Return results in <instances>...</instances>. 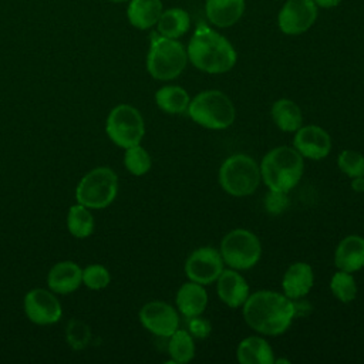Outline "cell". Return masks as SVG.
I'll use <instances>...</instances> for the list:
<instances>
[{"label":"cell","mask_w":364,"mask_h":364,"mask_svg":"<svg viewBox=\"0 0 364 364\" xmlns=\"http://www.w3.org/2000/svg\"><path fill=\"white\" fill-rule=\"evenodd\" d=\"M243 317L247 326L266 336L284 333L296 317L293 300L273 290H259L249 294L243 303Z\"/></svg>","instance_id":"6da1fadb"},{"label":"cell","mask_w":364,"mask_h":364,"mask_svg":"<svg viewBox=\"0 0 364 364\" xmlns=\"http://www.w3.org/2000/svg\"><path fill=\"white\" fill-rule=\"evenodd\" d=\"M188 58L200 71L222 74L236 64V51L222 34L199 23L188 44Z\"/></svg>","instance_id":"7a4b0ae2"},{"label":"cell","mask_w":364,"mask_h":364,"mask_svg":"<svg viewBox=\"0 0 364 364\" xmlns=\"http://www.w3.org/2000/svg\"><path fill=\"white\" fill-rule=\"evenodd\" d=\"M303 156L296 148L276 146L262 159L260 175L264 185L272 191L289 192L303 175Z\"/></svg>","instance_id":"3957f363"},{"label":"cell","mask_w":364,"mask_h":364,"mask_svg":"<svg viewBox=\"0 0 364 364\" xmlns=\"http://www.w3.org/2000/svg\"><path fill=\"white\" fill-rule=\"evenodd\" d=\"M186 63L188 53L178 40L164 37L158 31L151 34L146 70L155 80L176 78L185 70Z\"/></svg>","instance_id":"277c9868"},{"label":"cell","mask_w":364,"mask_h":364,"mask_svg":"<svg viewBox=\"0 0 364 364\" xmlns=\"http://www.w3.org/2000/svg\"><path fill=\"white\" fill-rule=\"evenodd\" d=\"M188 114L203 128L225 129L233 124L236 109L226 94L219 90H206L191 100Z\"/></svg>","instance_id":"5b68a950"},{"label":"cell","mask_w":364,"mask_h":364,"mask_svg":"<svg viewBox=\"0 0 364 364\" xmlns=\"http://www.w3.org/2000/svg\"><path fill=\"white\" fill-rule=\"evenodd\" d=\"M260 179V166L246 154L228 156L219 169V183L232 196L252 195Z\"/></svg>","instance_id":"8992f818"},{"label":"cell","mask_w":364,"mask_h":364,"mask_svg":"<svg viewBox=\"0 0 364 364\" xmlns=\"http://www.w3.org/2000/svg\"><path fill=\"white\" fill-rule=\"evenodd\" d=\"M118 192V176L108 166H98L85 173L75 188V199L88 209H104Z\"/></svg>","instance_id":"52a82bcc"},{"label":"cell","mask_w":364,"mask_h":364,"mask_svg":"<svg viewBox=\"0 0 364 364\" xmlns=\"http://www.w3.org/2000/svg\"><path fill=\"white\" fill-rule=\"evenodd\" d=\"M219 252L229 267L235 270H246L259 262L262 245L255 233L239 228L225 235Z\"/></svg>","instance_id":"ba28073f"},{"label":"cell","mask_w":364,"mask_h":364,"mask_svg":"<svg viewBox=\"0 0 364 364\" xmlns=\"http://www.w3.org/2000/svg\"><path fill=\"white\" fill-rule=\"evenodd\" d=\"M105 131L115 145L129 148L142 141L145 125L141 112L135 107L119 104L108 114Z\"/></svg>","instance_id":"9c48e42d"},{"label":"cell","mask_w":364,"mask_h":364,"mask_svg":"<svg viewBox=\"0 0 364 364\" xmlns=\"http://www.w3.org/2000/svg\"><path fill=\"white\" fill-rule=\"evenodd\" d=\"M223 259L219 250L203 246L193 250L185 262V274L191 282L210 284L218 280L223 270Z\"/></svg>","instance_id":"30bf717a"},{"label":"cell","mask_w":364,"mask_h":364,"mask_svg":"<svg viewBox=\"0 0 364 364\" xmlns=\"http://www.w3.org/2000/svg\"><path fill=\"white\" fill-rule=\"evenodd\" d=\"M317 18V4L313 0H287L279 11V28L289 36L307 31Z\"/></svg>","instance_id":"8fae6325"},{"label":"cell","mask_w":364,"mask_h":364,"mask_svg":"<svg viewBox=\"0 0 364 364\" xmlns=\"http://www.w3.org/2000/svg\"><path fill=\"white\" fill-rule=\"evenodd\" d=\"M24 311L34 324H54L61 318L63 310L57 297L46 289H33L24 297Z\"/></svg>","instance_id":"7c38bea8"},{"label":"cell","mask_w":364,"mask_h":364,"mask_svg":"<svg viewBox=\"0 0 364 364\" xmlns=\"http://www.w3.org/2000/svg\"><path fill=\"white\" fill-rule=\"evenodd\" d=\"M142 326L158 337H171L179 326L176 310L165 301H149L139 310Z\"/></svg>","instance_id":"4fadbf2b"},{"label":"cell","mask_w":364,"mask_h":364,"mask_svg":"<svg viewBox=\"0 0 364 364\" xmlns=\"http://www.w3.org/2000/svg\"><path fill=\"white\" fill-rule=\"evenodd\" d=\"M293 145L304 158L323 159L330 154L331 138L321 127L306 125L297 129Z\"/></svg>","instance_id":"5bb4252c"},{"label":"cell","mask_w":364,"mask_h":364,"mask_svg":"<svg viewBox=\"0 0 364 364\" xmlns=\"http://www.w3.org/2000/svg\"><path fill=\"white\" fill-rule=\"evenodd\" d=\"M216 283L219 299L232 309L243 306V303L249 297L247 282L240 273H237L232 267L228 270H222Z\"/></svg>","instance_id":"9a60e30c"},{"label":"cell","mask_w":364,"mask_h":364,"mask_svg":"<svg viewBox=\"0 0 364 364\" xmlns=\"http://www.w3.org/2000/svg\"><path fill=\"white\" fill-rule=\"evenodd\" d=\"M314 276L313 269L306 262H296L284 272L282 279L283 293L291 299H301L306 296L313 287Z\"/></svg>","instance_id":"2e32d148"},{"label":"cell","mask_w":364,"mask_h":364,"mask_svg":"<svg viewBox=\"0 0 364 364\" xmlns=\"http://www.w3.org/2000/svg\"><path fill=\"white\" fill-rule=\"evenodd\" d=\"M334 264L338 270L348 273L364 267V237L350 235L341 239L336 247Z\"/></svg>","instance_id":"e0dca14e"},{"label":"cell","mask_w":364,"mask_h":364,"mask_svg":"<svg viewBox=\"0 0 364 364\" xmlns=\"http://www.w3.org/2000/svg\"><path fill=\"white\" fill-rule=\"evenodd\" d=\"M82 283V269L70 260L55 263L48 274L47 284L54 293L67 294L80 287Z\"/></svg>","instance_id":"ac0fdd59"},{"label":"cell","mask_w":364,"mask_h":364,"mask_svg":"<svg viewBox=\"0 0 364 364\" xmlns=\"http://www.w3.org/2000/svg\"><path fill=\"white\" fill-rule=\"evenodd\" d=\"M205 11L213 26L226 28L237 23L243 16L245 0H206Z\"/></svg>","instance_id":"d6986e66"},{"label":"cell","mask_w":364,"mask_h":364,"mask_svg":"<svg viewBox=\"0 0 364 364\" xmlns=\"http://www.w3.org/2000/svg\"><path fill=\"white\" fill-rule=\"evenodd\" d=\"M176 307L186 317L200 316L208 304V293L203 284L188 282L183 283L176 293Z\"/></svg>","instance_id":"ffe728a7"},{"label":"cell","mask_w":364,"mask_h":364,"mask_svg":"<svg viewBox=\"0 0 364 364\" xmlns=\"http://www.w3.org/2000/svg\"><path fill=\"white\" fill-rule=\"evenodd\" d=\"M237 361L242 364H273L274 355L270 344L257 336L243 338L236 350Z\"/></svg>","instance_id":"44dd1931"},{"label":"cell","mask_w":364,"mask_h":364,"mask_svg":"<svg viewBox=\"0 0 364 364\" xmlns=\"http://www.w3.org/2000/svg\"><path fill=\"white\" fill-rule=\"evenodd\" d=\"M162 11L161 0H131L127 9V16L134 27L146 30L156 24Z\"/></svg>","instance_id":"7402d4cb"},{"label":"cell","mask_w":364,"mask_h":364,"mask_svg":"<svg viewBox=\"0 0 364 364\" xmlns=\"http://www.w3.org/2000/svg\"><path fill=\"white\" fill-rule=\"evenodd\" d=\"M272 118L276 127L284 132L297 131L303 122L301 109L289 98H280L273 104Z\"/></svg>","instance_id":"603a6c76"},{"label":"cell","mask_w":364,"mask_h":364,"mask_svg":"<svg viewBox=\"0 0 364 364\" xmlns=\"http://www.w3.org/2000/svg\"><path fill=\"white\" fill-rule=\"evenodd\" d=\"M189 26H191L189 14L183 9H178V7L162 11L156 21L158 33L164 37L175 38V40L182 37L189 30Z\"/></svg>","instance_id":"cb8c5ba5"},{"label":"cell","mask_w":364,"mask_h":364,"mask_svg":"<svg viewBox=\"0 0 364 364\" xmlns=\"http://www.w3.org/2000/svg\"><path fill=\"white\" fill-rule=\"evenodd\" d=\"M155 101L159 109L168 114H182L191 102L189 94L179 85H165L155 94Z\"/></svg>","instance_id":"d4e9b609"},{"label":"cell","mask_w":364,"mask_h":364,"mask_svg":"<svg viewBox=\"0 0 364 364\" xmlns=\"http://www.w3.org/2000/svg\"><path fill=\"white\" fill-rule=\"evenodd\" d=\"M168 353L171 355L169 363L183 364L195 357V343L189 331L176 330L168 343Z\"/></svg>","instance_id":"484cf974"},{"label":"cell","mask_w":364,"mask_h":364,"mask_svg":"<svg viewBox=\"0 0 364 364\" xmlns=\"http://www.w3.org/2000/svg\"><path fill=\"white\" fill-rule=\"evenodd\" d=\"M67 228L68 232L78 239L90 236L94 230V218L90 209L80 203L71 206L67 215Z\"/></svg>","instance_id":"4316f807"},{"label":"cell","mask_w":364,"mask_h":364,"mask_svg":"<svg viewBox=\"0 0 364 364\" xmlns=\"http://www.w3.org/2000/svg\"><path fill=\"white\" fill-rule=\"evenodd\" d=\"M330 290L336 299L343 303H350L357 296V284L351 273L338 270L330 280Z\"/></svg>","instance_id":"83f0119b"},{"label":"cell","mask_w":364,"mask_h":364,"mask_svg":"<svg viewBox=\"0 0 364 364\" xmlns=\"http://www.w3.org/2000/svg\"><path fill=\"white\" fill-rule=\"evenodd\" d=\"M124 165L129 171V173L135 176L145 175L152 165V159L149 154L138 144L129 148H125V155H124Z\"/></svg>","instance_id":"f1b7e54d"},{"label":"cell","mask_w":364,"mask_h":364,"mask_svg":"<svg viewBox=\"0 0 364 364\" xmlns=\"http://www.w3.org/2000/svg\"><path fill=\"white\" fill-rule=\"evenodd\" d=\"M338 168L350 178L364 176V155L354 149H344L338 155Z\"/></svg>","instance_id":"f546056e"},{"label":"cell","mask_w":364,"mask_h":364,"mask_svg":"<svg viewBox=\"0 0 364 364\" xmlns=\"http://www.w3.org/2000/svg\"><path fill=\"white\" fill-rule=\"evenodd\" d=\"M65 336H67V343L74 350H82L91 338V331L84 321L73 318L67 326Z\"/></svg>","instance_id":"4dcf8cb0"},{"label":"cell","mask_w":364,"mask_h":364,"mask_svg":"<svg viewBox=\"0 0 364 364\" xmlns=\"http://www.w3.org/2000/svg\"><path fill=\"white\" fill-rule=\"evenodd\" d=\"M109 280V272L101 264H90L82 269V283L91 290H101L107 287Z\"/></svg>","instance_id":"1f68e13d"},{"label":"cell","mask_w":364,"mask_h":364,"mask_svg":"<svg viewBox=\"0 0 364 364\" xmlns=\"http://www.w3.org/2000/svg\"><path fill=\"white\" fill-rule=\"evenodd\" d=\"M289 206V196L287 192L282 191H269L264 196V209L272 215L283 213Z\"/></svg>","instance_id":"d6a6232c"},{"label":"cell","mask_w":364,"mask_h":364,"mask_svg":"<svg viewBox=\"0 0 364 364\" xmlns=\"http://www.w3.org/2000/svg\"><path fill=\"white\" fill-rule=\"evenodd\" d=\"M188 327H189V334L198 338H206L212 331L210 323L206 318H202L199 316L191 317Z\"/></svg>","instance_id":"836d02e7"},{"label":"cell","mask_w":364,"mask_h":364,"mask_svg":"<svg viewBox=\"0 0 364 364\" xmlns=\"http://www.w3.org/2000/svg\"><path fill=\"white\" fill-rule=\"evenodd\" d=\"M313 1L317 4V7H323V9H333V7L338 6L341 0H313Z\"/></svg>","instance_id":"e575fe53"},{"label":"cell","mask_w":364,"mask_h":364,"mask_svg":"<svg viewBox=\"0 0 364 364\" xmlns=\"http://www.w3.org/2000/svg\"><path fill=\"white\" fill-rule=\"evenodd\" d=\"M351 188L355 192H364V176H357L353 178L351 181Z\"/></svg>","instance_id":"d590c367"},{"label":"cell","mask_w":364,"mask_h":364,"mask_svg":"<svg viewBox=\"0 0 364 364\" xmlns=\"http://www.w3.org/2000/svg\"><path fill=\"white\" fill-rule=\"evenodd\" d=\"M111 1H114V3H124V1H128V0H111Z\"/></svg>","instance_id":"8d00e7d4"}]
</instances>
